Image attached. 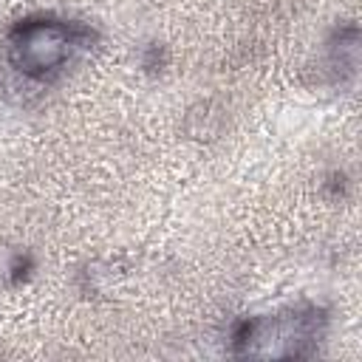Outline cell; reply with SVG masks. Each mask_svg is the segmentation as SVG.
Returning <instances> with one entry per match:
<instances>
[{
	"instance_id": "cell-1",
	"label": "cell",
	"mask_w": 362,
	"mask_h": 362,
	"mask_svg": "<svg viewBox=\"0 0 362 362\" xmlns=\"http://www.w3.org/2000/svg\"><path fill=\"white\" fill-rule=\"evenodd\" d=\"M325 325V311H320L317 305H300L274 317H255L240 322L232 334V345L243 356L300 359L317 351Z\"/></svg>"
},
{
	"instance_id": "cell-3",
	"label": "cell",
	"mask_w": 362,
	"mask_h": 362,
	"mask_svg": "<svg viewBox=\"0 0 362 362\" xmlns=\"http://www.w3.org/2000/svg\"><path fill=\"white\" fill-rule=\"evenodd\" d=\"M331 68H337L339 74L348 71L354 74L356 71V62H359V31L356 25H345L334 34L331 40Z\"/></svg>"
},
{
	"instance_id": "cell-2",
	"label": "cell",
	"mask_w": 362,
	"mask_h": 362,
	"mask_svg": "<svg viewBox=\"0 0 362 362\" xmlns=\"http://www.w3.org/2000/svg\"><path fill=\"white\" fill-rule=\"evenodd\" d=\"M93 31L54 17H28L20 20L8 34V57L17 71L31 79L57 74L76 48H88Z\"/></svg>"
}]
</instances>
